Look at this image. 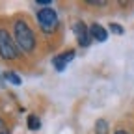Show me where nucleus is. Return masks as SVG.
Instances as JSON below:
<instances>
[{"instance_id": "obj_1", "label": "nucleus", "mask_w": 134, "mask_h": 134, "mask_svg": "<svg viewBox=\"0 0 134 134\" xmlns=\"http://www.w3.org/2000/svg\"><path fill=\"white\" fill-rule=\"evenodd\" d=\"M13 30H15V43L19 45V48L23 52H32L36 47V36H34L32 28L24 21H17Z\"/></svg>"}, {"instance_id": "obj_2", "label": "nucleus", "mask_w": 134, "mask_h": 134, "mask_svg": "<svg viewBox=\"0 0 134 134\" xmlns=\"http://www.w3.org/2000/svg\"><path fill=\"white\" fill-rule=\"evenodd\" d=\"M37 21H39V26L45 34H50V32H54L56 26H58V15L52 8H43L39 9L37 13Z\"/></svg>"}, {"instance_id": "obj_3", "label": "nucleus", "mask_w": 134, "mask_h": 134, "mask_svg": "<svg viewBox=\"0 0 134 134\" xmlns=\"http://www.w3.org/2000/svg\"><path fill=\"white\" fill-rule=\"evenodd\" d=\"M0 56L4 60H15L17 58V48L11 39V36L6 30H0Z\"/></svg>"}, {"instance_id": "obj_4", "label": "nucleus", "mask_w": 134, "mask_h": 134, "mask_svg": "<svg viewBox=\"0 0 134 134\" xmlns=\"http://www.w3.org/2000/svg\"><path fill=\"white\" fill-rule=\"evenodd\" d=\"M73 32H75V36L78 39V45L80 47H88L91 43V36H90V30L86 28V24H84L82 21L75 23L73 24Z\"/></svg>"}, {"instance_id": "obj_5", "label": "nucleus", "mask_w": 134, "mask_h": 134, "mask_svg": "<svg viewBox=\"0 0 134 134\" xmlns=\"http://www.w3.org/2000/svg\"><path fill=\"white\" fill-rule=\"evenodd\" d=\"M73 58H75V50H65L63 54H60V56H56V58L52 60L54 69H56V71H65L67 63L73 62Z\"/></svg>"}, {"instance_id": "obj_6", "label": "nucleus", "mask_w": 134, "mask_h": 134, "mask_svg": "<svg viewBox=\"0 0 134 134\" xmlns=\"http://www.w3.org/2000/svg\"><path fill=\"white\" fill-rule=\"evenodd\" d=\"M90 36L93 37V39H97V41H100V43H103V41H106L108 39V32L103 28V26H100V24H91L90 26Z\"/></svg>"}, {"instance_id": "obj_7", "label": "nucleus", "mask_w": 134, "mask_h": 134, "mask_svg": "<svg viewBox=\"0 0 134 134\" xmlns=\"http://www.w3.org/2000/svg\"><path fill=\"white\" fill-rule=\"evenodd\" d=\"M28 129H30V130L41 129V121H39V117H37L36 114H30V115H28Z\"/></svg>"}, {"instance_id": "obj_8", "label": "nucleus", "mask_w": 134, "mask_h": 134, "mask_svg": "<svg viewBox=\"0 0 134 134\" xmlns=\"http://www.w3.org/2000/svg\"><path fill=\"white\" fill-rule=\"evenodd\" d=\"M95 129H97V134H106V130H108V123H106L104 119H99V121L95 123Z\"/></svg>"}, {"instance_id": "obj_9", "label": "nucleus", "mask_w": 134, "mask_h": 134, "mask_svg": "<svg viewBox=\"0 0 134 134\" xmlns=\"http://www.w3.org/2000/svg\"><path fill=\"white\" fill-rule=\"evenodd\" d=\"M6 78L13 84V86H19L21 84V78H19V75H15L13 71H9V73H6Z\"/></svg>"}, {"instance_id": "obj_10", "label": "nucleus", "mask_w": 134, "mask_h": 134, "mask_svg": "<svg viewBox=\"0 0 134 134\" xmlns=\"http://www.w3.org/2000/svg\"><path fill=\"white\" fill-rule=\"evenodd\" d=\"M110 30H112L114 34H123V28H121L119 24H115V23H112V24H110Z\"/></svg>"}, {"instance_id": "obj_11", "label": "nucleus", "mask_w": 134, "mask_h": 134, "mask_svg": "<svg viewBox=\"0 0 134 134\" xmlns=\"http://www.w3.org/2000/svg\"><path fill=\"white\" fill-rule=\"evenodd\" d=\"M4 132H6V123L0 119V134H4Z\"/></svg>"}, {"instance_id": "obj_12", "label": "nucleus", "mask_w": 134, "mask_h": 134, "mask_svg": "<svg viewBox=\"0 0 134 134\" xmlns=\"http://www.w3.org/2000/svg\"><path fill=\"white\" fill-rule=\"evenodd\" d=\"M50 2H48V0H37V6H48Z\"/></svg>"}, {"instance_id": "obj_13", "label": "nucleus", "mask_w": 134, "mask_h": 134, "mask_svg": "<svg viewBox=\"0 0 134 134\" xmlns=\"http://www.w3.org/2000/svg\"><path fill=\"white\" fill-rule=\"evenodd\" d=\"M91 6H106V2H90Z\"/></svg>"}, {"instance_id": "obj_14", "label": "nucleus", "mask_w": 134, "mask_h": 134, "mask_svg": "<svg viewBox=\"0 0 134 134\" xmlns=\"http://www.w3.org/2000/svg\"><path fill=\"white\" fill-rule=\"evenodd\" d=\"M115 134H127V132H125V130H117Z\"/></svg>"}]
</instances>
